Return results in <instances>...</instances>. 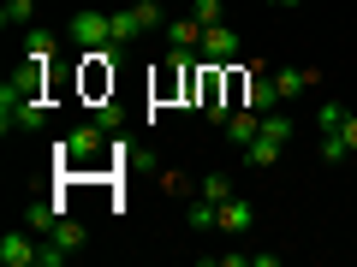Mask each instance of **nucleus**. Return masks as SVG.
<instances>
[{
  "instance_id": "obj_14",
  "label": "nucleus",
  "mask_w": 357,
  "mask_h": 267,
  "mask_svg": "<svg viewBox=\"0 0 357 267\" xmlns=\"http://www.w3.org/2000/svg\"><path fill=\"white\" fill-rule=\"evenodd\" d=\"M310 83H316V72H274V89H280L286 102H292L298 89H310Z\"/></svg>"
},
{
  "instance_id": "obj_9",
  "label": "nucleus",
  "mask_w": 357,
  "mask_h": 267,
  "mask_svg": "<svg viewBox=\"0 0 357 267\" xmlns=\"http://www.w3.org/2000/svg\"><path fill=\"white\" fill-rule=\"evenodd\" d=\"M54 48H60V36H54V30H42V24H30V30H24V54H30V60L48 65V60H54Z\"/></svg>"
},
{
  "instance_id": "obj_15",
  "label": "nucleus",
  "mask_w": 357,
  "mask_h": 267,
  "mask_svg": "<svg viewBox=\"0 0 357 267\" xmlns=\"http://www.w3.org/2000/svg\"><path fill=\"white\" fill-rule=\"evenodd\" d=\"M66 214V202H36V208H30V226H36V232H54V220H60Z\"/></svg>"
},
{
  "instance_id": "obj_20",
  "label": "nucleus",
  "mask_w": 357,
  "mask_h": 267,
  "mask_svg": "<svg viewBox=\"0 0 357 267\" xmlns=\"http://www.w3.org/2000/svg\"><path fill=\"white\" fill-rule=\"evenodd\" d=\"M262 131H268V137H280V143H292V119H286L280 107H274V113H262Z\"/></svg>"
},
{
  "instance_id": "obj_18",
  "label": "nucleus",
  "mask_w": 357,
  "mask_h": 267,
  "mask_svg": "<svg viewBox=\"0 0 357 267\" xmlns=\"http://www.w3.org/2000/svg\"><path fill=\"white\" fill-rule=\"evenodd\" d=\"M131 18H137L143 30H155V24H161L167 13H161V0H137V6H131Z\"/></svg>"
},
{
  "instance_id": "obj_4",
  "label": "nucleus",
  "mask_w": 357,
  "mask_h": 267,
  "mask_svg": "<svg viewBox=\"0 0 357 267\" xmlns=\"http://www.w3.org/2000/svg\"><path fill=\"white\" fill-rule=\"evenodd\" d=\"M203 60H208V65H227V60H238V30H227V24H208V30H203Z\"/></svg>"
},
{
  "instance_id": "obj_2",
  "label": "nucleus",
  "mask_w": 357,
  "mask_h": 267,
  "mask_svg": "<svg viewBox=\"0 0 357 267\" xmlns=\"http://www.w3.org/2000/svg\"><path fill=\"white\" fill-rule=\"evenodd\" d=\"M66 36L89 54V48H107V42H114V24H107V13H77L72 24H66Z\"/></svg>"
},
{
  "instance_id": "obj_17",
  "label": "nucleus",
  "mask_w": 357,
  "mask_h": 267,
  "mask_svg": "<svg viewBox=\"0 0 357 267\" xmlns=\"http://www.w3.org/2000/svg\"><path fill=\"white\" fill-rule=\"evenodd\" d=\"M316 125H321V131H340V125H345V102H321V107H316Z\"/></svg>"
},
{
  "instance_id": "obj_13",
  "label": "nucleus",
  "mask_w": 357,
  "mask_h": 267,
  "mask_svg": "<svg viewBox=\"0 0 357 267\" xmlns=\"http://www.w3.org/2000/svg\"><path fill=\"white\" fill-rule=\"evenodd\" d=\"M107 24H114V48H126V42L143 36V24H137L131 13H107Z\"/></svg>"
},
{
  "instance_id": "obj_12",
  "label": "nucleus",
  "mask_w": 357,
  "mask_h": 267,
  "mask_svg": "<svg viewBox=\"0 0 357 267\" xmlns=\"http://www.w3.org/2000/svg\"><path fill=\"white\" fill-rule=\"evenodd\" d=\"M220 226H227V232H250V202L227 196V202H220Z\"/></svg>"
},
{
  "instance_id": "obj_10",
  "label": "nucleus",
  "mask_w": 357,
  "mask_h": 267,
  "mask_svg": "<svg viewBox=\"0 0 357 267\" xmlns=\"http://www.w3.org/2000/svg\"><path fill=\"white\" fill-rule=\"evenodd\" d=\"M48 238H54V243H60V250H66V255H77V250H84V243H89V232H84V226H77V220H66V214H60V220H54V232H48Z\"/></svg>"
},
{
  "instance_id": "obj_6",
  "label": "nucleus",
  "mask_w": 357,
  "mask_h": 267,
  "mask_svg": "<svg viewBox=\"0 0 357 267\" xmlns=\"http://www.w3.org/2000/svg\"><path fill=\"white\" fill-rule=\"evenodd\" d=\"M280 102H286V95L274 89V77H256V72H250V83H244V107H256V113H274Z\"/></svg>"
},
{
  "instance_id": "obj_16",
  "label": "nucleus",
  "mask_w": 357,
  "mask_h": 267,
  "mask_svg": "<svg viewBox=\"0 0 357 267\" xmlns=\"http://www.w3.org/2000/svg\"><path fill=\"white\" fill-rule=\"evenodd\" d=\"M197 196H208V202H227V196H232V178H227V172H208Z\"/></svg>"
},
{
  "instance_id": "obj_23",
  "label": "nucleus",
  "mask_w": 357,
  "mask_h": 267,
  "mask_svg": "<svg viewBox=\"0 0 357 267\" xmlns=\"http://www.w3.org/2000/svg\"><path fill=\"white\" fill-rule=\"evenodd\" d=\"M340 137H345V149L357 154V113H345V125H340Z\"/></svg>"
},
{
  "instance_id": "obj_19",
  "label": "nucleus",
  "mask_w": 357,
  "mask_h": 267,
  "mask_svg": "<svg viewBox=\"0 0 357 267\" xmlns=\"http://www.w3.org/2000/svg\"><path fill=\"white\" fill-rule=\"evenodd\" d=\"M220 13H227V6H220V0H191V18H197V24H220Z\"/></svg>"
},
{
  "instance_id": "obj_11",
  "label": "nucleus",
  "mask_w": 357,
  "mask_h": 267,
  "mask_svg": "<svg viewBox=\"0 0 357 267\" xmlns=\"http://www.w3.org/2000/svg\"><path fill=\"white\" fill-rule=\"evenodd\" d=\"M36 24V0H6L0 6V30H30Z\"/></svg>"
},
{
  "instance_id": "obj_7",
  "label": "nucleus",
  "mask_w": 357,
  "mask_h": 267,
  "mask_svg": "<svg viewBox=\"0 0 357 267\" xmlns=\"http://www.w3.org/2000/svg\"><path fill=\"white\" fill-rule=\"evenodd\" d=\"M167 42H173L178 54H191V48H203V24H197L191 13H185V18H173V24H167Z\"/></svg>"
},
{
  "instance_id": "obj_1",
  "label": "nucleus",
  "mask_w": 357,
  "mask_h": 267,
  "mask_svg": "<svg viewBox=\"0 0 357 267\" xmlns=\"http://www.w3.org/2000/svg\"><path fill=\"white\" fill-rule=\"evenodd\" d=\"M102 143H107V131L96 125V119H89V125H77L72 137H60V161H96V154H102Z\"/></svg>"
},
{
  "instance_id": "obj_22",
  "label": "nucleus",
  "mask_w": 357,
  "mask_h": 267,
  "mask_svg": "<svg viewBox=\"0 0 357 267\" xmlns=\"http://www.w3.org/2000/svg\"><path fill=\"white\" fill-rule=\"evenodd\" d=\"M96 125H102V131H119V125H126V113H119L114 102H102V107H96Z\"/></svg>"
},
{
  "instance_id": "obj_24",
  "label": "nucleus",
  "mask_w": 357,
  "mask_h": 267,
  "mask_svg": "<svg viewBox=\"0 0 357 267\" xmlns=\"http://www.w3.org/2000/svg\"><path fill=\"white\" fill-rule=\"evenodd\" d=\"M280 6H304V0H280Z\"/></svg>"
},
{
  "instance_id": "obj_21",
  "label": "nucleus",
  "mask_w": 357,
  "mask_h": 267,
  "mask_svg": "<svg viewBox=\"0 0 357 267\" xmlns=\"http://www.w3.org/2000/svg\"><path fill=\"white\" fill-rule=\"evenodd\" d=\"M345 154H351V149H345V137H340V131H321V161H345Z\"/></svg>"
},
{
  "instance_id": "obj_5",
  "label": "nucleus",
  "mask_w": 357,
  "mask_h": 267,
  "mask_svg": "<svg viewBox=\"0 0 357 267\" xmlns=\"http://www.w3.org/2000/svg\"><path fill=\"white\" fill-rule=\"evenodd\" d=\"M256 137H262V113H256V107H232L227 143H232V149H244V143H256Z\"/></svg>"
},
{
  "instance_id": "obj_3",
  "label": "nucleus",
  "mask_w": 357,
  "mask_h": 267,
  "mask_svg": "<svg viewBox=\"0 0 357 267\" xmlns=\"http://www.w3.org/2000/svg\"><path fill=\"white\" fill-rule=\"evenodd\" d=\"M0 267H42V243L24 232H6L0 238Z\"/></svg>"
},
{
  "instance_id": "obj_8",
  "label": "nucleus",
  "mask_w": 357,
  "mask_h": 267,
  "mask_svg": "<svg viewBox=\"0 0 357 267\" xmlns=\"http://www.w3.org/2000/svg\"><path fill=\"white\" fill-rule=\"evenodd\" d=\"M280 149H286V143H280V137H268V131H262L256 143H244V154H238V161H250V166H274V161H280Z\"/></svg>"
}]
</instances>
